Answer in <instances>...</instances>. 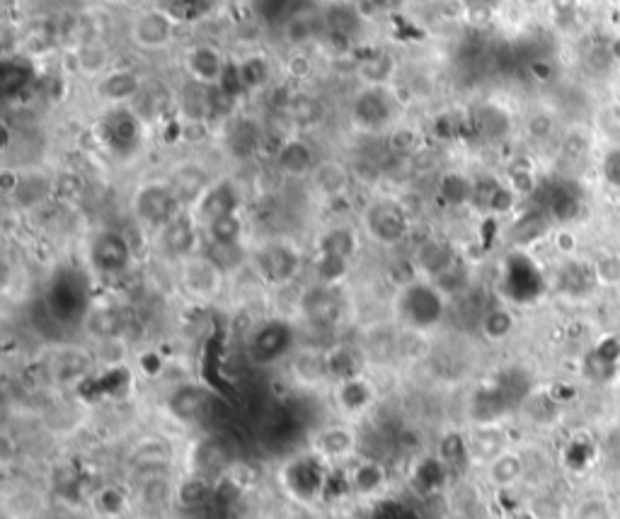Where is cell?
<instances>
[{
    "instance_id": "28",
    "label": "cell",
    "mask_w": 620,
    "mask_h": 519,
    "mask_svg": "<svg viewBox=\"0 0 620 519\" xmlns=\"http://www.w3.org/2000/svg\"><path fill=\"white\" fill-rule=\"evenodd\" d=\"M279 37L286 51L294 49H318L325 37V22L320 8H301L281 20Z\"/></svg>"
},
{
    "instance_id": "21",
    "label": "cell",
    "mask_w": 620,
    "mask_h": 519,
    "mask_svg": "<svg viewBox=\"0 0 620 519\" xmlns=\"http://www.w3.org/2000/svg\"><path fill=\"white\" fill-rule=\"evenodd\" d=\"M354 83L359 88H390L403 78V59L395 49L378 47L354 59Z\"/></svg>"
},
{
    "instance_id": "34",
    "label": "cell",
    "mask_w": 620,
    "mask_h": 519,
    "mask_svg": "<svg viewBox=\"0 0 620 519\" xmlns=\"http://www.w3.org/2000/svg\"><path fill=\"white\" fill-rule=\"evenodd\" d=\"M325 367L330 386L340 384L344 379L369 372V359H366L361 345L352 342H332L325 347Z\"/></svg>"
},
{
    "instance_id": "7",
    "label": "cell",
    "mask_w": 620,
    "mask_h": 519,
    "mask_svg": "<svg viewBox=\"0 0 620 519\" xmlns=\"http://www.w3.org/2000/svg\"><path fill=\"white\" fill-rule=\"evenodd\" d=\"M146 129L134 107H107L95 119V141L114 161H129L139 156Z\"/></svg>"
},
{
    "instance_id": "19",
    "label": "cell",
    "mask_w": 620,
    "mask_h": 519,
    "mask_svg": "<svg viewBox=\"0 0 620 519\" xmlns=\"http://www.w3.org/2000/svg\"><path fill=\"white\" fill-rule=\"evenodd\" d=\"M47 306L51 316L59 323H83L90 306H93L88 299V284H85V279L76 275L73 270L59 272L49 287Z\"/></svg>"
},
{
    "instance_id": "15",
    "label": "cell",
    "mask_w": 620,
    "mask_h": 519,
    "mask_svg": "<svg viewBox=\"0 0 620 519\" xmlns=\"http://www.w3.org/2000/svg\"><path fill=\"white\" fill-rule=\"evenodd\" d=\"M199 226L206 228L214 221L226 219V216L243 214L245 211V190L240 180L233 173H218L209 187L199 195L197 202L189 207Z\"/></svg>"
},
{
    "instance_id": "36",
    "label": "cell",
    "mask_w": 620,
    "mask_h": 519,
    "mask_svg": "<svg viewBox=\"0 0 620 519\" xmlns=\"http://www.w3.org/2000/svg\"><path fill=\"white\" fill-rule=\"evenodd\" d=\"M88 333L97 340V345H107V342H122L126 333V316L119 306L102 304L90 306L88 316L83 321Z\"/></svg>"
},
{
    "instance_id": "4",
    "label": "cell",
    "mask_w": 620,
    "mask_h": 519,
    "mask_svg": "<svg viewBox=\"0 0 620 519\" xmlns=\"http://www.w3.org/2000/svg\"><path fill=\"white\" fill-rule=\"evenodd\" d=\"M359 228L364 238L383 250L400 248L410 241L412 228V211L400 197L395 195H373L364 207L359 209Z\"/></svg>"
},
{
    "instance_id": "43",
    "label": "cell",
    "mask_w": 620,
    "mask_h": 519,
    "mask_svg": "<svg viewBox=\"0 0 620 519\" xmlns=\"http://www.w3.org/2000/svg\"><path fill=\"white\" fill-rule=\"evenodd\" d=\"M383 141H386V151L390 156L398 158V161H412L424 148V131L403 119V122H398L388 131Z\"/></svg>"
},
{
    "instance_id": "31",
    "label": "cell",
    "mask_w": 620,
    "mask_h": 519,
    "mask_svg": "<svg viewBox=\"0 0 620 519\" xmlns=\"http://www.w3.org/2000/svg\"><path fill=\"white\" fill-rule=\"evenodd\" d=\"M218 173L209 168V165L197 161V158H182L165 173V178L170 180V185L175 187L177 197L182 199V204L189 209L197 202L199 195L209 187V182L216 178Z\"/></svg>"
},
{
    "instance_id": "17",
    "label": "cell",
    "mask_w": 620,
    "mask_h": 519,
    "mask_svg": "<svg viewBox=\"0 0 620 519\" xmlns=\"http://www.w3.org/2000/svg\"><path fill=\"white\" fill-rule=\"evenodd\" d=\"M155 253L163 260L180 265L182 260L192 258V255L204 250V228L194 219L192 211H182L177 219H172L168 226L160 228L153 236Z\"/></svg>"
},
{
    "instance_id": "32",
    "label": "cell",
    "mask_w": 620,
    "mask_h": 519,
    "mask_svg": "<svg viewBox=\"0 0 620 519\" xmlns=\"http://www.w3.org/2000/svg\"><path fill=\"white\" fill-rule=\"evenodd\" d=\"M214 406V393L197 381L175 386L168 396V410L172 418L180 422H199L211 413Z\"/></svg>"
},
{
    "instance_id": "33",
    "label": "cell",
    "mask_w": 620,
    "mask_h": 519,
    "mask_svg": "<svg viewBox=\"0 0 620 519\" xmlns=\"http://www.w3.org/2000/svg\"><path fill=\"white\" fill-rule=\"evenodd\" d=\"M388 466L378 459H354L347 469V488L354 498L373 500L388 488Z\"/></svg>"
},
{
    "instance_id": "54",
    "label": "cell",
    "mask_w": 620,
    "mask_h": 519,
    "mask_svg": "<svg viewBox=\"0 0 620 519\" xmlns=\"http://www.w3.org/2000/svg\"><path fill=\"white\" fill-rule=\"evenodd\" d=\"M599 279L606 284H618L620 282V258L618 255H611V258H604L599 262Z\"/></svg>"
},
{
    "instance_id": "47",
    "label": "cell",
    "mask_w": 620,
    "mask_h": 519,
    "mask_svg": "<svg viewBox=\"0 0 620 519\" xmlns=\"http://www.w3.org/2000/svg\"><path fill=\"white\" fill-rule=\"evenodd\" d=\"M88 192V180L83 173L73 168H61L54 173V204L61 207H76L83 202Z\"/></svg>"
},
{
    "instance_id": "41",
    "label": "cell",
    "mask_w": 620,
    "mask_h": 519,
    "mask_svg": "<svg viewBox=\"0 0 620 519\" xmlns=\"http://www.w3.org/2000/svg\"><path fill=\"white\" fill-rule=\"evenodd\" d=\"M313 51L315 49L286 51L284 59L279 61L281 81L294 85V88H308V83H313V78L318 76V59Z\"/></svg>"
},
{
    "instance_id": "25",
    "label": "cell",
    "mask_w": 620,
    "mask_h": 519,
    "mask_svg": "<svg viewBox=\"0 0 620 519\" xmlns=\"http://www.w3.org/2000/svg\"><path fill=\"white\" fill-rule=\"evenodd\" d=\"M330 389L337 410H340L342 418L349 422L366 418L378 401V386L369 376V372L352 376V379H344L340 384L330 386Z\"/></svg>"
},
{
    "instance_id": "50",
    "label": "cell",
    "mask_w": 620,
    "mask_h": 519,
    "mask_svg": "<svg viewBox=\"0 0 620 519\" xmlns=\"http://www.w3.org/2000/svg\"><path fill=\"white\" fill-rule=\"evenodd\" d=\"M555 129H558V122H555L553 112L548 110H533L524 119V134L533 144H545V141L553 139Z\"/></svg>"
},
{
    "instance_id": "52",
    "label": "cell",
    "mask_w": 620,
    "mask_h": 519,
    "mask_svg": "<svg viewBox=\"0 0 620 519\" xmlns=\"http://www.w3.org/2000/svg\"><path fill=\"white\" fill-rule=\"evenodd\" d=\"M407 3H410V0H364V5L371 10L373 15H383V17L403 13V10L407 8Z\"/></svg>"
},
{
    "instance_id": "35",
    "label": "cell",
    "mask_w": 620,
    "mask_h": 519,
    "mask_svg": "<svg viewBox=\"0 0 620 519\" xmlns=\"http://www.w3.org/2000/svg\"><path fill=\"white\" fill-rule=\"evenodd\" d=\"M177 105H180V102H177L175 90H172L168 83L151 81V78H148L141 98L134 102V110L143 122H146V127H153V124H163L165 119L175 112Z\"/></svg>"
},
{
    "instance_id": "2",
    "label": "cell",
    "mask_w": 620,
    "mask_h": 519,
    "mask_svg": "<svg viewBox=\"0 0 620 519\" xmlns=\"http://www.w3.org/2000/svg\"><path fill=\"white\" fill-rule=\"evenodd\" d=\"M405 98L398 85L390 88H354L347 102V127L361 139H386L388 131L403 122Z\"/></svg>"
},
{
    "instance_id": "30",
    "label": "cell",
    "mask_w": 620,
    "mask_h": 519,
    "mask_svg": "<svg viewBox=\"0 0 620 519\" xmlns=\"http://www.w3.org/2000/svg\"><path fill=\"white\" fill-rule=\"evenodd\" d=\"M93 367H95V357L90 355L88 350H83V347H73V345L56 347V350L49 355V362H47L49 379L54 381L56 386L80 384V381L90 374V369Z\"/></svg>"
},
{
    "instance_id": "53",
    "label": "cell",
    "mask_w": 620,
    "mask_h": 519,
    "mask_svg": "<svg viewBox=\"0 0 620 519\" xmlns=\"http://www.w3.org/2000/svg\"><path fill=\"white\" fill-rule=\"evenodd\" d=\"M574 519H611V512L601 500H584L574 512Z\"/></svg>"
},
{
    "instance_id": "9",
    "label": "cell",
    "mask_w": 620,
    "mask_h": 519,
    "mask_svg": "<svg viewBox=\"0 0 620 519\" xmlns=\"http://www.w3.org/2000/svg\"><path fill=\"white\" fill-rule=\"evenodd\" d=\"M136 253L129 236L119 228H97L85 245V265L90 275L105 282H117L134 270Z\"/></svg>"
},
{
    "instance_id": "58",
    "label": "cell",
    "mask_w": 620,
    "mask_h": 519,
    "mask_svg": "<svg viewBox=\"0 0 620 519\" xmlns=\"http://www.w3.org/2000/svg\"><path fill=\"white\" fill-rule=\"evenodd\" d=\"M521 3H524L526 8H538V5H543L545 0H521Z\"/></svg>"
},
{
    "instance_id": "23",
    "label": "cell",
    "mask_w": 620,
    "mask_h": 519,
    "mask_svg": "<svg viewBox=\"0 0 620 519\" xmlns=\"http://www.w3.org/2000/svg\"><path fill=\"white\" fill-rule=\"evenodd\" d=\"M354 185H357V178H354L352 163L335 156L320 158L318 168L313 170V175H310L308 180L310 192L325 204L344 202V199L352 195Z\"/></svg>"
},
{
    "instance_id": "49",
    "label": "cell",
    "mask_w": 620,
    "mask_h": 519,
    "mask_svg": "<svg viewBox=\"0 0 620 519\" xmlns=\"http://www.w3.org/2000/svg\"><path fill=\"white\" fill-rule=\"evenodd\" d=\"M502 180L507 182L509 190H512L519 199L533 197V192L538 190L536 168H533V165H528V163H521V161L509 163L507 168H504Z\"/></svg>"
},
{
    "instance_id": "42",
    "label": "cell",
    "mask_w": 620,
    "mask_h": 519,
    "mask_svg": "<svg viewBox=\"0 0 620 519\" xmlns=\"http://www.w3.org/2000/svg\"><path fill=\"white\" fill-rule=\"evenodd\" d=\"M129 454L134 466H141V469H165V466H170L175 452H172V444L165 437L146 435L136 439Z\"/></svg>"
},
{
    "instance_id": "11",
    "label": "cell",
    "mask_w": 620,
    "mask_h": 519,
    "mask_svg": "<svg viewBox=\"0 0 620 519\" xmlns=\"http://www.w3.org/2000/svg\"><path fill=\"white\" fill-rule=\"evenodd\" d=\"M180 20L168 8H143L126 22V42L139 54H163L175 44Z\"/></svg>"
},
{
    "instance_id": "29",
    "label": "cell",
    "mask_w": 620,
    "mask_h": 519,
    "mask_svg": "<svg viewBox=\"0 0 620 519\" xmlns=\"http://www.w3.org/2000/svg\"><path fill=\"white\" fill-rule=\"evenodd\" d=\"M66 56L71 61L73 73L90 83H95L97 78L105 76L109 68L117 66L114 51L107 44V39H85V42L68 47Z\"/></svg>"
},
{
    "instance_id": "22",
    "label": "cell",
    "mask_w": 620,
    "mask_h": 519,
    "mask_svg": "<svg viewBox=\"0 0 620 519\" xmlns=\"http://www.w3.org/2000/svg\"><path fill=\"white\" fill-rule=\"evenodd\" d=\"M359 449V432L354 422L342 420L332 422V425H323L313 432L310 437V452L318 454L320 459L327 461L330 466L349 464L357 459Z\"/></svg>"
},
{
    "instance_id": "40",
    "label": "cell",
    "mask_w": 620,
    "mask_h": 519,
    "mask_svg": "<svg viewBox=\"0 0 620 519\" xmlns=\"http://www.w3.org/2000/svg\"><path fill=\"white\" fill-rule=\"evenodd\" d=\"M436 197L446 209L473 207V178L458 168H449L439 175L436 182Z\"/></svg>"
},
{
    "instance_id": "3",
    "label": "cell",
    "mask_w": 620,
    "mask_h": 519,
    "mask_svg": "<svg viewBox=\"0 0 620 519\" xmlns=\"http://www.w3.org/2000/svg\"><path fill=\"white\" fill-rule=\"evenodd\" d=\"M248 265L252 275L260 279L272 292L294 287L298 277L306 270V253L294 238L289 236H267L262 241L250 243Z\"/></svg>"
},
{
    "instance_id": "24",
    "label": "cell",
    "mask_w": 620,
    "mask_h": 519,
    "mask_svg": "<svg viewBox=\"0 0 620 519\" xmlns=\"http://www.w3.org/2000/svg\"><path fill=\"white\" fill-rule=\"evenodd\" d=\"M235 85L243 95H267L281 78L279 64H274L272 56L262 49H248L238 56L233 64Z\"/></svg>"
},
{
    "instance_id": "37",
    "label": "cell",
    "mask_w": 620,
    "mask_h": 519,
    "mask_svg": "<svg viewBox=\"0 0 620 519\" xmlns=\"http://www.w3.org/2000/svg\"><path fill=\"white\" fill-rule=\"evenodd\" d=\"M320 13H323L327 34H340V37L357 42L361 27H364V15H361L357 5L349 3V0H327Z\"/></svg>"
},
{
    "instance_id": "39",
    "label": "cell",
    "mask_w": 620,
    "mask_h": 519,
    "mask_svg": "<svg viewBox=\"0 0 620 519\" xmlns=\"http://www.w3.org/2000/svg\"><path fill=\"white\" fill-rule=\"evenodd\" d=\"M291 374L303 386H330L325 367V347H301L289 359Z\"/></svg>"
},
{
    "instance_id": "6",
    "label": "cell",
    "mask_w": 620,
    "mask_h": 519,
    "mask_svg": "<svg viewBox=\"0 0 620 519\" xmlns=\"http://www.w3.org/2000/svg\"><path fill=\"white\" fill-rule=\"evenodd\" d=\"M0 190L17 214H32L54 204V173L39 165L5 163L0 170Z\"/></svg>"
},
{
    "instance_id": "13",
    "label": "cell",
    "mask_w": 620,
    "mask_h": 519,
    "mask_svg": "<svg viewBox=\"0 0 620 519\" xmlns=\"http://www.w3.org/2000/svg\"><path fill=\"white\" fill-rule=\"evenodd\" d=\"M177 287L194 304H214L226 287V270L206 250L175 265Z\"/></svg>"
},
{
    "instance_id": "46",
    "label": "cell",
    "mask_w": 620,
    "mask_h": 519,
    "mask_svg": "<svg viewBox=\"0 0 620 519\" xmlns=\"http://www.w3.org/2000/svg\"><path fill=\"white\" fill-rule=\"evenodd\" d=\"M90 505H93V512L100 519H122L131 507V495L126 488L107 483V486L95 490Z\"/></svg>"
},
{
    "instance_id": "10",
    "label": "cell",
    "mask_w": 620,
    "mask_h": 519,
    "mask_svg": "<svg viewBox=\"0 0 620 519\" xmlns=\"http://www.w3.org/2000/svg\"><path fill=\"white\" fill-rule=\"evenodd\" d=\"M296 350V328L289 316L262 318L245 335V352L257 367H277L281 362H289Z\"/></svg>"
},
{
    "instance_id": "8",
    "label": "cell",
    "mask_w": 620,
    "mask_h": 519,
    "mask_svg": "<svg viewBox=\"0 0 620 519\" xmlns=\"http://www.w3.org/2000/svg\"><path fill=\"white\" fill-rule=\"evenodd\" d=\"M332 466L320 459L318 454L308 452L291 456L279 471V483L291 503L313 507L323 503L330 488Z\"/></svg>"
},
{
    "instance_id": "18",
    "label": "cell",
    "mask_w": 620,
    "mask_h": 519,
    "mask_svg": "<svg viewBox=\"0 0 620 519\" xmlns=\"http://www.w3.org/2000/svg\"><path fill=\"white\" fill-rule=\"evenodd\" d=\"M320 153L308 134H296V131H284L277 148L272 153L274 170L289 182H308L313 170L318 168Z\"/></svg>"
},
{
    "instance_id": "56",
    "label": "cell",
    "mask_w": 620,
    "mask_h": 519,
    "mask_svg": "<svg viewBox=\"0 0 620 519\" xmlns=\"http://www.w3.org/2000/svg\"><path fill=\"white\" fill-rule=\"evenodd\" d=\"M608 54H611L613 61H618V64H620V34H618L616 39H613L611 47H608Z\"/></svg>"
},
{
    "instance_id": "48",
    "label": "cell",
    "mask_w": 620,
    "mask_h": 519,
    "mask_svg": "<svg viewBox=\"0 0 620 519\" xmlns=\"http://www.w3.org/2000/svg\"><path fill=\"white\" fill-rule=\"evenodd\" d=\"M475 127L485 139L502 141L512 131V119L497 102H482L475 112Z\"/></svg>"
},
{
    "instance_id": "1",
    "label": "cell",
    "mask_w": 620,
    "mask_h": 519,
    "mask_svg": "<svg viewBox=\"0 0 620 519\" xmlns=\"http://www.w3.org/2000/svg\"><path fill=\"white\" fill-rule=\"evenodd\" d=\"M390 313H393V321L398 323L403 333L429 338L449 321L451 301L446 299V294L436 287L432 279L415 275L395 287Z\"/></svg>"
},
{
    "instance_id": "27",
    "label": "cell",
    "mask_w": 620,
    "mask_h": 519,
    "mask_svg": "<svg viewBox=\"0 0 620 519\" xmlns=\"http://www.w3.org/2000/svg\"><path fill=\"white\" fill-rule=\"evenodd\" d=\"M364 241L366 238L361 233L359 221L337 219L320 228L313 241V253L335 255V258L354 262L364 248Z\"/></svg>"
},
{
    "instance_id": "12",
    "label": "cell",
    "mask_w": 620,
    "mask_h": 519,
    "mask_svg": "<svg viewBox=\"0 0 620 519\" xmlns=\"http://www.w3.org/2000/svg\"><path fill=\"white\" fill-rule=\"evenodd\" d=\"M296 313L310 330L332 333V330L340 328L344 318H347L344 287H325V284L310 282L306 289H301Z\"/></svg>"
},
{
    "instance_id": "57",
    "label": "cell",
    "mask_w": 620,
    "mask_h": 519,
    "mask_svg": "<svg viewBox=\"0 0 620 519\" xmlns=\"http://www.w3.org/2000/svg\"><path fill=\"white\" fill-rule=\"evenodd\" d=\"M199 5H204V8H216V5H221L223 0H197Z\"/></svg>"
},
{
    "instance_id": "26",
    "label": "cell",
    "mask_w": 620,
    "mask_h": 519,
    "mask_svg": "<svg viewBox=\"0 0 620 519\" xmlns=\"http://www.w3.org/2000/svg\"><path fill=\"white\" fill-rule=\"evenodd\" d=\"M456 262H461L456 245H453L449 238L436 236V233H429L422 241H417L410 255L412 272H415L417 277L432 279V282L436 277L444 275L446 270H451Z\"/></svg>"
},
{
    "instance_id": "45",
    "label": "cell",
    "mask_w": 620,
    "mask_h": 519,
    "mask_svg": "<svg viewBox=\"0 0 620 519\" xmlns=\"http://www.w3.org/2000/svg\"><path fill=\"white\" fill-rule=\"evenodd\" d=\"M352 260L335 258V255H318L310 253V272L313 282L325 284V287H344L349 275H352Z\"/></svg>"
},
{
    "instance_id": "38",
    "label": "cell",
    "mask_w": 620,
    "mask_h": 519,
    "mask_svg": "<svg viewBox=\"0 0 620 519\" xmlns=\"http://www.w3.org/2000/svg\"><path fill=\"white\" fill-rule=\"evenodd\" d=\"M485 476L492 488L509 490L519 486L521 478L526 476V459L514 449H502V452L485 461Z\"/></svg>"
},
{
    "instance_id": "55",
    "label": "cell",
    "mask_w": 620,
    "mask_h": 519,
    "mask_svg": "<svg viewBox=\"0 0 620 519\" xmlns=\"http://www.w3.org/2000/svg\"><path fill=\"white\" fill-rule=\"evenodd\" d=\"M555 243H558V248L562 250V253H572L574 245H577V238H574L570 231H560L558 233V241H555Z\"/></svg>"
},
{
    "instance_id": "5",
    "label": "cell",
    "mask_w": 620,
    "mask_h": 519,
    "mask_svg": "<svg viewBox=\"0 0 620 519\" xmlns=\"http://www.w3.org/2000/svg\"><path fill=\"white\" fill-rule=\"evenodd\" d=\"M187 211L182 199L177 197L175 187L170 185V180L165 175L158 178H146L131 190L129 197V214L134 219V224L143 228L146 233H155L160 228H165L172 219Z\"/></svg>"
},
{
    "instance_id": "44",
    "label": "cell",
    "mask_w": 620,
    "mask_h": 519,
    "mask_svg": "<svg viewBox=\"0 0 620 519\" xmlns=\"http://www.w3.org/2000/svg\"><path fill=\"white\" fill-rule=\"evenodd\" d=\"M478 328L482 340L490 342V345H502L514 335L516 316L507 306H490V309L480 313Z\"/></svg>"
},
{
    "instance_id": "14",
    "label": "cell",
    "mask_w": 620,
    "mask_h": 519,
    "mask_svg": "<svg viewBox=\"0 0 620 519\" xmlns=\"http://www.w3.org/2000/svg\"><path fill=\"white\" fill-rule=\"evenodd\" d=\"M231 66L233 64L228 54L216 42H194L185 47L180 56L185 81L204 90L226 88Z\"/></svg>"
},
{
    "instance_id": "59",
    "label": "cell",
    "mask_w": 620,
    "mask_h": 519,
    "mask_svg": "<svg viewBox=\"0 0 620 519\" xmlns=\"http://www.w3.org/2000/svg\"><path fill=\"white\" fill-rule=\"evenodd\" d=\"M100 3H109V5H117V3H129V0H100Z\"/></svg>"
},
{
    "instance_id": "51",
    "label": "cell",
    "mask_w": 620,
    "mask_h": 519,
    "mask_svg": "<svg viewBox=\"0 0 620 519\" xmlns=\"http://www.w3.org/2000/svg\"><path fill=\"white\" fill-rule=\"evenodd\" d=\"M206 495H209V486H206L204 478L199 476H187L175 483V503L182 507L202 505Z\"/></svg>"
},
{
    "instance_id": "16",
    "label": "cell",
    "mask_w": 620,
    "mask_h": 519,
    "mask_svg": "<svg viewBox=\"0 0 620 519\" xmlns=\"http://www.w3.org/2000/svg\"><path fill=\"white\" fill-rule=\"evenodd\" d=\"M221 148L228 161L252 163L264 148V124L257 114L235 110L221 124Z\"/></svg>"
},
{
    "instance_id": "20",
    "label": "cell",
    "mask_w": 620,
    "mask_h": 519,
    "mask_svg": "<svg viewBox=\"0 0 620 519\" xmlns=\"http://www.w3.org/2000/svg\"><path fill=\"white\" fill-rule=\"evenodd\" d=\"M146 83L148 78L136 66L117 64L93 83V95L102 105V110H107V107H134Z\"/></svg>"
}]
</instances>
